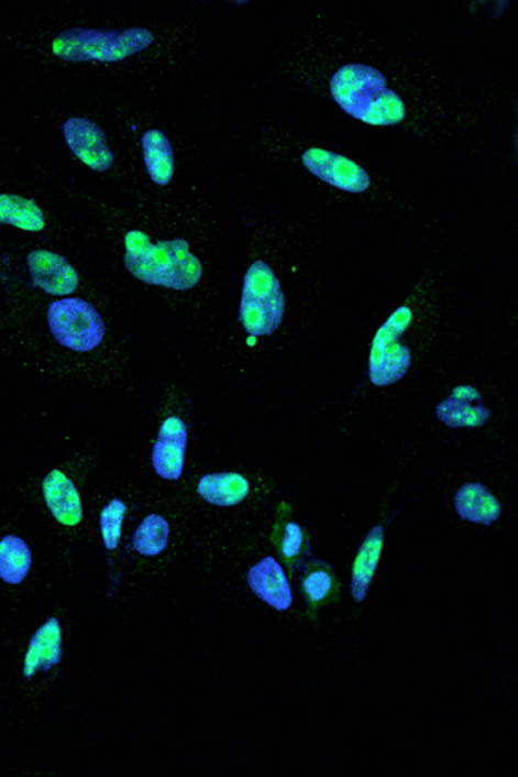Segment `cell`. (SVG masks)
Instances as JSON below:
<instances>
[{
    "label": "cell",
    "instance_id": "obj_3",
    "mask_svg": "<svg viewBox=\"0 0 518 777\" xmlns=\"http://www.w3.org/2000/svg\"><path fill=\"white\" fill-rule=\"evenodd\" d=\"M151 30L68 29L54 39L53 53L68 63H118L153 45Z\"/></svg>",
    "mask_w": 518,
    "mask_h": 777
},
{
    "label": "cell",
    "instance_id": "obj_9",
    "mask_svg": "<svg viewBox=\"0 0 518 777\" xmlns=\"http://www.w3.org/2000/svg\"><path fill=\"white\" fill-rule=\"evenodd\" d=\"M33 285L51 296H69L78 289L80 277L75 266L60 254L36 249L26 256Z\"/></svg>",
    "mask_w": 518,
    "mask_h": 777
},
{
    "label": "cell",
    "instance_id": "obj_1",
    "mask_svg": "<svg viewBox=\"0 0 518 777\" xmlns=\"http://www.w3.org/2000/svg\"><path fill=\"white\" fill-rule=\"evenodd\" d=\"M125 266L144 284L180 293L194 289L202 277L201 261L190 253L189 242L172 239L154 244L141 230L125 236Z\"/></svg>",
    "mask_w": 518,
    "mask_h": 777
},
{
    "label": "cell",
    "instance_id": "obj_24",
    "mask_svg": "<svg viewBox=\"0 0 518 777\" xmlns=\"http://www.w3.org/2000/svg\"><path fill=\"white\" fill-rule=\"evenodd\" d=\"M302 545V530L299 524L296 522H290L287 525L286 536H284V543H282V554L286 557H296L299 554Z\"/></svg>",
    "mask_w": 518,
    "mask_h": 777
},
{
    "label": "cell",
    "instance_id": "obj_6",
    "mask_svg": "<svg viewBox=\"0 0 518 777\" xmlns=\"http://www.w3.org/2000/svg\"><path fill=\"white\" fill-rule=\"evenodd\" d=\"M47 320L54 339L75 353H90L106 336L101 313L80 297L54 300Z\"/></svg>",
    "mask_w": 518,
    "mask_h": 777
},
{
    "label": "cell",
    "instance_id": "obj_22",
    "mask_svg": "<svg viewBox=\"0 0 518 777\" xmlns=\"http://www.w3.org/2000/svg\"><path fill=\"white\" fill-rule=\"evenodd\" d=\"M126 506L121 500H113L101 512V534L106 549H117L121 541V525L125 518Z\"/></svg>",
    "mask_w": 518,
    "mask_h": 777
},
{
    "label": "cell",
    "instance_id": "obj_18",
    "mask_svg": "<svg viewBox=\"0 0 518 777\" xmlns=\"http://www.w3.org/2000/svg\"><path fill=\"white\" fill-rule=\"evenodd\" d=\"M142 153L151 180L156 185H168L175 173V153L172 142L162 130H150L142 136Z\"/></svg>",
    "mask_w": 518,
    "mask_h": 777
},
{
    "label": "cell",
    "instance_id": "obj_4",
    "mask_svg": "<svg viewBox=\"0 0 518 777\" xmlns=\"http://www.w3.org/2000/svg\"><path fill=\"white\" fill-rule=\"evenodd\" d=\"M286 315V294L274 270L260 260L245 272L239 320L253 337L272 336Z\"/></svg>",
    "mask_w": 518,
    "mask_h": 777
},
{
    "label": "cell",
    "instance_id": "obj_5",
    "mask_svg": "<svg viewBox=\"0 0 518 777\" xmlns=\"http://www.w3.org/2000/svg\"><path fill=\"white\" fill-rule=\"evenodd\" d=\"M411 320L414 311L408 306H401L375 333L370 348L368 375L370 382L377 387L396 384L410 370L414 354L403 337L410 329Z\"/></svg>",
    "mask_w": 518,
    "mask_h": 777
},
{
    "label": "cell",
    "instance_id": "obj_20",
    "mask_svg": "<svg viewBox=\"0 0 518 777\" xmlns=\"http://www.w3.org/2000/svg\"><path fill=\"white\" fill-rule=\"evenodd\" d=\"M32 569V551L26 541L18 536L0 539V579L5 584L18 586Z\"/></svg>",
    "mask_w": 518,
    "mask_h": 777
},
{
    "label": "cell",
    "instance_id": "obj_8",
    "mask_svg": "<svg viewBox=\"0 0 518 777\" xmlns=\"http://www.w3.org/2000/svg\"><path fill=\"white\" fill-rule=\"evenodd\" d=\"M63 130L66 145L84 165L97 173L108 172L113 166L114 154L102 127L87 118H69Z\"/></svg>",
    "mask_w": 518,
    "mask_h": 777
},
{
    "label": "cell",
    "instance_id": "obj_2",
    "mask_svg": "<svg viewBox=\"0 0 518 777\" xmlns=\"http://www.w3.org/2000/svg\"><path fill=\"white\" fill-rule=\"evenodd\" d=\"M330 92L345 114L363 123L393 127L405 120V102L374 66H342L330 80Z\"/></svg>",
    "mask_w": 518,
    "mask_h": 777
},
{
    "label": "cell",
    "instance_id": "obj_23",
    "mask_svg": "<svg viewBox=\"0 0 518 777\" xmlns=\"http://www.w3.org/2000/svg\"><path fill=\"white\" fill-rule=\"evenodd\" d=\"M330 576L326 572L311 573L310 578L306 579L305 589L308 597L313 601H320L326 598L330 589Z\"/></svg>",
    "mask_w": 518,
    "mask_h": 777
},
{
    "label": "cell",
    "instance_id": "obj_13",
    "mask_svg": "<svg viewBox=\"0 0 518 777\" xmlns=\"http://www.w3.org/2000/svg\"><path fill=\"white\" fill-rule=\"evenodd\" d=\"M42 491L48 510L59 524L68 527L80 524L84 518L80 493L65 473L57 469L51 470L44 479Z\"/></svg>",
    "mask_w": 518,
    "mask_h": 777
},
{
    "label": "cell",
    "instance_id": "obj_17",
    "mask_svg": "<svg viewBox=\"0 0 518 777\" xmlns=\"http://www.w3.org/2000/svg\"><path fill=\"white\" fill-rule=\"evenodd\" d=\"M197 493L211 505H241L250 496V482L241 473H209L199 481Z\"/></svg>",
    "mask_w": 518,
    "mask_h": 777
},
{
    "label": "cell",
    "instance_id": "obj_15",
    "mask_svg": "<svg viewBox=\"0 0 518 777\" xmlns=\"http://www.w3.org/2000/svg\"><path fill=\"white\" fill-rule=\"evenodd\" d=\"M454 508L462 521L491 525L502 515V505L486 485L478 482L462 485L454 494Z\"/></svg>",
    "mask_w": 518,
    "mask_h": 777
},
{
    "label": "cell",
    "instance_id": "obj_12",
    "mask_svg": "<svg viewBox=\"0 0 518 777\" xmlns=\"http://www.w3.org/2000/svg\"><path fill=\"white\" fill-rule=\"evenodd\" d=\"M247 584L260 600L278 612H286L293 605V589L286 572L274 557H265L247 572Z\"/></svg>",
    "mask_w": 518,
    "mask_h": 777
},
{
    "label": "cell",
    "instance_id": "obj_7",
    "mask_svg": "<svg viewBox=\"0 0 518 777\" xmlns=\"http://www.w3.org/2000/svg\"><path fill=\"white\" fill-rule=\"evenodd\" d=\"M306 169L318 180L332 185L335 189L351 194H362L370 189L368 173L341 154L330 153L326 149H308L302 154Z\"/></svg>",
    "mask_w": 518,
    "mask_h": 777
},
{
    "label": "cell",
    "instance_id": "obj_10",
    "mask_svg": "<svg viewBox=\"0 0 518 777\" xmlns=\"http://www.w3.org/2000/svg\"><path fill=\"white\" fill-rule=\"evenodd\" d=\"M436 415L450 429H478L489 420L491 409L474 385H459L436 406Z\"/></svg>",
    "mask_w": 518,
    "mask_h": 777
},
{
    "label": "cell",
    "instance_id": "obj_21",
    "mask_svg": "<svg viewBox=\"0 0 518 777\" xmlns=\"http://www.w3.org/2000/svg\"><path fill=\"white\" fill-rule=\"evenodd\" d=\"M169 539V524L165 517L153 513L142 521L133 534V549L142 557H157L165 551Z\"/></svg>",
    "mask_w": 518,
    "mask_h": 777
},
{
    "label": "cell",
    "instance_id": "obj_19",
    "mask_svg": "<svg viewBox=\"0 0 518 777\" xmlns=\"http://www.w3.org/2000/svg\"><path fill=\"white\" fill-rule=\"evenodd\" d=\"M0 225H11L26 232L45 229V217L35 200L16 194H0Z\"/></svg>",
    "mask_w": 518,
    "mask_h": 777
},
{
    "label": "cell",
    "instance_id": "obj_16",
    "mask_svg": "<svg viewBox=\"0 0 518 777\" xmlns=\"http://www.w3.org/2000/svg\"><path fill=\"white\" fill-rule=\"evenodd\" d=\"M382 548H384V527L377 525V527L366 534L365 541L357 549L356 560H354L353 576H351V594H353V600L357 601V603L365 601L370 584L374 581Z\"/></svg>",
    "mask_w": 518,
    "mask_h": 777
},
{
    "label": "cell",
    "instance_id": "obj_14",
    "mask_svg": "<svg viewBox=\"0 0 518 777\" xmlns=\"http://www.w3.org/2000/svg\"><path fill=\"white\" fill-rule=\"evenodd\" d=\"M60 625L56 617L47 619L41 630L33 634L29 652L24 657L23 676L32 679L36 672H47L57 666L63 657L60 649Z\"/></svg>",
    "mask_w": 518,
    "mask_h": 777
},
{
    "label": "cell",
    "instance_id": "obj_11",
    "mask_svg": "<svg viewBox=\"0 0 518 777\" xmlns=\"http://www.w3.org/2000/svg\"><path fill=\"white\" fill-rule=\"evenodd\" d=\"M187 425L178 417L163 422L156 445L153 448V467L159 478L178 481L184 473L185 449H187Z\"/></svg>",
    "mask_w": 518,
    "mask_h": 777
}]
</instances>
